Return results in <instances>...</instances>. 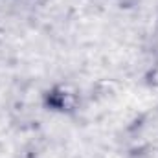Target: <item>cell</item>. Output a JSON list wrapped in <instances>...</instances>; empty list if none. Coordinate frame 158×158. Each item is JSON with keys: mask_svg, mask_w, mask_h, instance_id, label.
<instances>
[{"mask_svg": "<svg viewBox=\"0 0 158 158\" xmlns=\"http://www.w3.org/2000/svg\"><path fill=\"white\" fill-rule=\"evenodd\" d=\"M147 81H149V85H155L158 86V63L151 68V72L147 74Z\"/></svg>", "mask_w": 158, "mask_h": 158, "instance_id": "cell-1", "label": "cell"}]
</instances>
